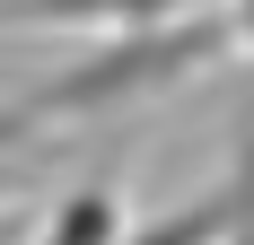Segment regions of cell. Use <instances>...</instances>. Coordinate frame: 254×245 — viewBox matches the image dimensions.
I'll list each match as a JSON object with an SVG mask.
<instances>
[{
    "mask_svg": "<svg viewBox=\"0 0 254 245\" xmlns=\"http://www.w3.org/2000/svg\"><path fill=\"white\" fill-rule=\"evenodd\" d=\"M254 219V158L246 175H237L228 193H202V201H184L176 219H158L149 237H131V245H237V228Z\"/></svg>",
    "mask_w": 254,
    "mask_h": 245,
    "instance_id": "2",
    "label": "cell"
},
{
    "mask_svg": "<svg viewBox=\"0 0 254 245\" xmlns=\"http://www.w3.org/2000/svg\"><path fill=\"white\" fill-rule=\"evenodd\" d=\"M167 0H26V18H158Z\"/></svg>",
    "mask_w": 254,
    "mask_h": 245,
    "instance_id": "4",
    "label": "cell"
},
{
    "mask_svg": "<svg viewBox=\"0 0 254 245\" xmlns=\"http://www.w3.org/2000/svg\"><path fill=\"white\" fill-rule=\"evenodd\" d=\"M0 245H9V228H0Z\"/></svg>",
    "mask_w": 254,
    "mask_h": 245,
    "instance_id": "8",
    "label": "cell"
},
{
    "mask_svg": "<svg viewBox=\"0 0 254 245\" xmlns=\"http://www.w3.org/2000/svg\"><path fill=\"white\" fill-rule=\"evenodd\" d=\"M237 245H254V219H246V228H237Z\"/></svg>",
    "mask_w": 254,
    "mask_h": 245,
    "instance_id": "5",
    "label": "cell"
},
{
    "mask_svg": "<svg viewBox=\"0 0 254 245\" xmlns=\"http://www.w3.org/2000/svg\"><path fill=\"white\" fill-rule=\"evenodd\" d=\"M246 35H254V0H246Z\"/></svg>",
    "mask_w": 254,
    "mask_h": 245,
    "instance_id": "7",
    "label": "cell"
},
{
    "mask_svg": "<svg viewBox=\"0 0 254 245\" xmlns=\"http://www.w3.org/2000/svg\"><path fill=\"white\" fill-rule=\"evenodd\" d=\"M9 184H18V175H9V167H0V193H9Z\"/></svg>",
    "mask_w": 254,
    "mask_h": 245,
    "instance_id": "6",
    "label": "cell"
},
{
    "mask_svg": "<svg viewBox=\"0 0 254 245\" xmlns=\"http://www.w3.org/2000/svg\"><path fill=\"white\" fill-rule=\"evenodd\" d=\"M193 53H210L202 26H184V35H149V44H114V53H97V61L62 70V79L44 88V105H53V114H70V105H114V97H131V88H149V79H176Z\"/></svg>",
    "mask_w": 254,
    "mask_h": 245,
    "instance_id": "1",
    "label": "cell"
},
{
    "mask_svg": "<svg viewBox=\"0 0 254 245\" xmlns=\"http://www.w3.org/2000/svg\"><path fill=\"white\" fill-rule=\"evenodd\" d=\"M114 228H123V210H114V193H79L70 210H53V228H44L35 245H123Z\"/></svg>",
    "mask_w": 254,
    "mask_h": 245,
    "instance_id": "3",
    "label": "cell"
}]
</instances>
